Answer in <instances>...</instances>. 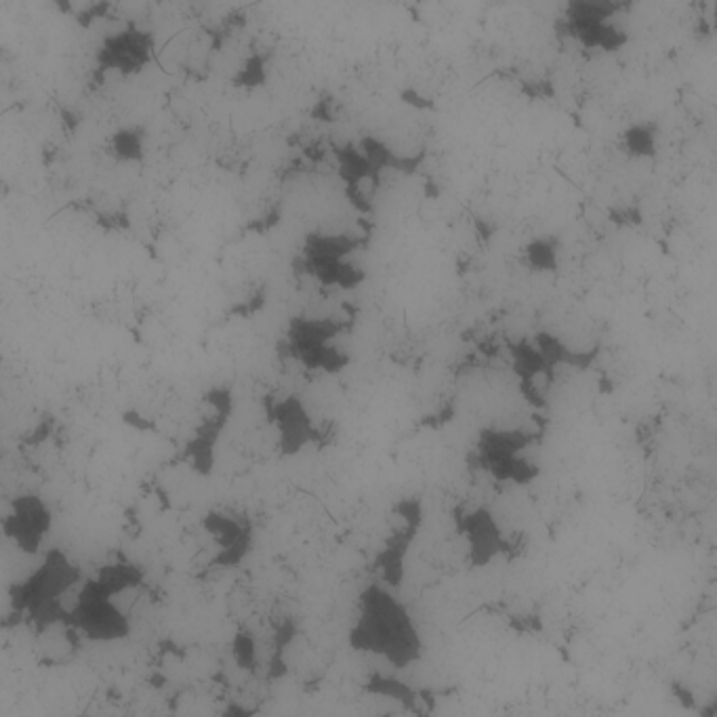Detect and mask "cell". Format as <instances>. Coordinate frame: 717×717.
I'll use <instances>...</instances> for the list:
<instances>
[{
    "mask_svg": "<svg viewBox=\"0 0 717 717\" xmlns=\"http://www.w3.org/2000/svg\"><path fill=\"white\" fill-rule=\"evenodd\" d=\"M156 38L139 26H127L108 34L97 49V66L104 72L135 76L154 61Z\"/></svg>",
    "mask_w": 717,
    "mask_h": 717,
    "instance_id": "cell-1",
    "label": "cell"
},
{
    "mask_svg": "<svg viewBox=\"0 0 717 717\" xmlns=\"http://www.w3.org/2000/svg\"><path fill=\"white\" fill-rule=\"evenodd\" d=\"M146 150V135L139 127H125L112 135V154L120 162H135Z\"/></svg>",
    "mask_w": 717,
    "mask_h": 717,
    "instance_id": "cell-2",
    "label": "cell"
}]
</instances>
